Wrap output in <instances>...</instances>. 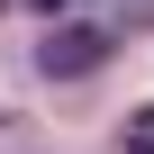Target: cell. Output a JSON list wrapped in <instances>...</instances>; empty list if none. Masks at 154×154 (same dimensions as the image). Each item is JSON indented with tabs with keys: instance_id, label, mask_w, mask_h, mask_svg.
<instances>
[{
	"instance_id": "obj_3",
	"label": "cell",
	"mask_w": 154,
	"mask_h": 154,
	"mask_svg": "<svg viewBox=\"0 0 154 154\" xmlns=\"http://www.w3.org/2000/svg\"><path fill=\"white\" fill-rule=\"evenodd\" d=\"M27 9H63V0H27Z\"/></svg>"
},
{
	"instance_id": "obj_2",
	"label": "cell",
	"mask_w": 154,
	"mask_h": 154,
	"mask_svg": "<svg viewBox=\"0 0 154 154\" xmlns=\"http://www.w3.org/2000/svg\"><path fill=\"white\" fill-rule=\"evenodd\" d=\"M127 154H154V109H136V118H127Z\"/></svg>"
},
{
	"instance_id": "obj_1",
	"label": "cell",
	"mask_w": 154,
	"mask_h": 154,
	"mask_svg": "<svg viewBox=\"0 0 154 154\" xmlns=\"http://www.w3.org/2000/svg\"><path fill=\"white\" fill-rule=\"evenodd\" d=\"M36 63L54 72V82H82V72H100L109 63V27H45V45H36Z\"/></svg>"
},
{
	"instance_id": "obj_4",
	"label": "cell",
	"mask_w": 154,
	"mask_h": 154,
	"mask_svg": "<svg viewBox=\"0 0 154 154\" xmlns=\"http://www.w3.org/2000/svg\"><path fill=\"white\" fill-rule=\"evenodd\" d=\"M0 9H9V0H0Z\"/></svg>"
}]
</instances>
